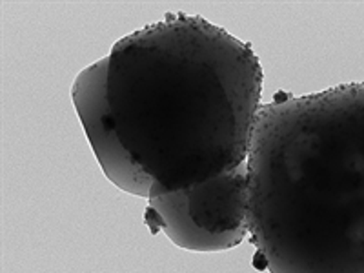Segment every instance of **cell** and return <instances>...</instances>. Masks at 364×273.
<instances>
[{
  "mask_svg": "<svg viewBox=\"0 0 364 273\" xmlns=\"http://www.w3.org/2000/svg\"><path fill=\"white\" fill-rule=\"evenodd\" d=\"M106 60L115 132L151 181L149 197L248 161L264 82L248 42L199 15L166 13L117 41Z\"/></svg>",
  "mask_w": 364,
  "mask_h": 273,
  "instance_id": "6da1fadb",
  "label": "cell"
},
{
  "mask_svg": "<svg viewBox=\"0 0 364 273\" xmlns=\"http://www.w3.org/2000/svg\"><path fill=\"white\" fill-rule=\"evenodd\" d=\"M246 162L269 273H364V82L261 106Z\"/></svg>",
  "mask_w": 364,
  "mask_h": 273,
  "instance_id": "7a4b0ae2",
  "label": "cell"
},
{
  "mask_svg": "<svg viewBox=\"0 0 364 273\" xmlns=\"http://www.w3.org/2000/svg\"><path fill=\"white\" fill-rule=\"evenodd\" d=\"M144 223L191 252L237 248L248 237V162L188 190L151 195Z\"/></svg>",
  "mask_w": 364,
  "mask_h": 273,
  "instance_id": "3957f363",
  "label": "cell"
},
{
  "mask_svg": "<svg viewBox=\"0 0 364 273\" xmlns=\"http://www.w3.org/2000/svg\"><path fill=\"white\" fill-rule=\"evenodd\" d=\"M71 99L104 175L119 190L148 199L151 181L133 164L115 132V120L108 100L106 57L77 75L71 87Z\"/></svg>",
  "mask_w": 364,
  "mask_h": 273,
  "instance_id": "277c9868",
  "label": "cell"
}]
</instances>
